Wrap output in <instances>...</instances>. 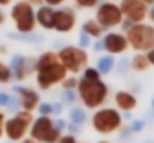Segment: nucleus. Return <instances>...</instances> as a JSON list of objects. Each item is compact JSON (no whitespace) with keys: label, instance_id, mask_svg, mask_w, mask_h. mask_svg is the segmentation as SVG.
I'll use <instances>...</instances> for the list:
<instances>
[{"label":"nucleus","instance_id":"nucleus-1","mask_svg":"<svg viewBox=\"0 0 154 143\" xmlns=\"http://www.w3.org/2000/svg\"><path fill=\"white\" fill-rule=\"evenodd\" d=\"M36 70H38V84L42 90H48L54 84L63 81L67 73L66 67L58 60V55L54 52H47L39 58Z\"/></svg>","mask_w":154,"mask_h":143},{"label":"nucleus","instance_id":"nucleus-2","mask_svg":"<svg viewBox=\"0 0 154 143\" xmlns=\"http://www.w3.org/2000/svg\"><path fill=\"white\" fill-rule=\"evenodd\" d=\"M78 90H79V97L82 103L88 109H96L106 100L108 95V88L99 79H88L82 78L78 82Z\"/></svg>","mask_w":154,"mask_h":143},{"label":"nucleus","instance_id":"nucleus-3","mask_svg":"<svg viewBox=\"0 0 154 143\" xmlns=\"http://www.w3.org/2000/svg\"><path fill=\"white\" fill-rule=\"evenodd\" d=\"M11 16L15 21V27L21 33H30L33 31L36 25V16L32 4L29 1H18L14 4L11 10Z\"/></svg>","mask_w":154,"mask_h":143},{"label":"nucleus","instance_id":"nucleus-4","mask_svg":"<svg viewBox=\"0 0 154 143\" xmlns=\"http://www.w3.org/2000/svg\"><path fill=\"white\" fill-rule=\"evenodd\" d=\"M127 42L136 51H150L154 48V27L147 24H135L127 33Z\"/></svg>","mask_w":154,"mask_h":143},{"label":"nucleus","instance_id":"nucleus-5","mask_svg":"<svg viewBox=\"0 0 154 143\" xmlns=\"http://www.w3.org/2000/svg\"><path fill=\"white\" fill-rule=\"evenodd\" d=\"M32 119H33V116H32V113H30L29 110L20 112L15 118L8 119V121L3 124V125H5V133H6L8 139L12 140V142L21 140V139L26 136L27 128H29V125L32 124Z\"/></svg>","mask_w":154,"mask_h":143},{"label":"nucleus","instance_id":"nucleus-6","mask_svg":"<svg viewBox=\"0 0 154 143\" xmlns=\"http://www.w3.org/2000/svg\"><path fill=\"white\" fill-rule=\"evenodd\" d=\"M32 137L36 142L42 143H55L60 139V130L54 127L52 121L45 115L39 119H36V122L32 127Z\"/></svg>","mask_w":154,"mask_h":143},{"label":"nucleus","instance_id":"nucleus-7","mask_svg":"<svg viewBox=\"0 0 154 143\" xmlns=\"http://www.w3.org/2000/svg\"><path fill=\"white\" fill-rule=\"evenodd\" d=\"M57 55L61 64L66 67V70L72 73H78L87 64V54L84 49H79V48L67 46L61 49Z\"/></svg>","mask_w":154,"mask_h":143},{"label":"nucleus","instance_id":"nucleus-8","mask_svg":"<svg viewBox=\"0 0 154 143\" xmlns=\"http://www.w3.org/2000/svg\"><path fill=\"white\" fill-rule=\"evenodd\" d=\"M121 124V116L114 109H102L93 116V127L103 134L115 131Z\"/></svg>","mask_w":154,"mask_h":143},{"label":"nucleus","instance_id":"nucleus-9","mask_svg":"<svg viewBox=\"0 0 154 143\" xmlns=\"http://www.w3.org/2000/svg\"><path fill=\"white\" fill-rule=\"evenodd\" d=\"M121 19H123V13L120 10V6L114 3H103L97 9L96 21L102 27H115L121 24Z\"/></svg>","mask_w":154,"mask_h":143},{"label":"nucleus","instance_id":"nucleus-10","mask_svg":"<svg viewBox=\"0 0 154 143\" xmlns=\"http://www.w3.org/2000/svg\"><path fill=\"white\" fill-rule=\"evenodd\" d=\"M120 10L126 15L132 22H142L147 16V4L141 0H123L120 4Z\"/></svg>","mask_w":154,"mask_h":143},{"label":"nucleus","instance_id":"nucleus-11","mask_svg":"<svg viewBox=\"0 0 154 143\" xmlns=\"http://www.w3.org/2000/svg\"><path fill=\"white\" fill-rule=\"evenodd\" d=\"M75 12L72 9H61L54 12V28L57 31L66 33L70 31L75 25Z\"/></svg>","mask_w":154,"mask_h":143},{"label":"nucleus","instance_id":"nucleus-12","mask_svg":"<svg viewBox=\"0 0 154 143\" xmlns=\"http://www.w3.org/2000/svg\"><path fill=\"white\" fill-rule=\"evenodd\" d=\"M127 45H129L127 39L124 36L118 34V33H109V34H106V37L103 40L105 49L108 52H111V54H121V52H124L127 49Z\"/></svg>","mask_w":154,"mask_h":143},{"label":"nucleus","instance_id":"nucleus-13","mask_svg":"<svg viewBox=\"0 0 154 143\" xmlns=\"http://www.w3.org/2000/svg\"><path fill=\"white\" fill-rule=\"evenodd\" d=\"M15 91L20 94V98H21V104L24 107V110H33L38 103H39V95L36 91L30 90V88H15Z\"/></svg>","mask_w":154,"mask_h":143},{"label":"nucleus","instance_id":"nucleus-14","mask_svg":"<svg viewBox=\"0 0 154 143\" xmlns=\"http://www.w3.org/2000/svg\"><path fill=\"white\" fill-rule=\"evenodd\" d=\"M54 12L55 10H52L51 6H41L35 16H36L38 22L42 27H45V28H54Z\"/></svg>","mask_w":154,"mask_h":143},{"label":"nucleus","instance_id":"nucleus-15","mask_svg":"<svg viewBox=\"0 0 154 143\" xmlns=\"http://www.w3.org/2000/svg\"><path fill=\"white\" fill-rule=\"evenodd\" d=\"M115 103L123 110H132V109L136 107V98L130 93H126V91L117 93V95H115Z\"/></svg>","mask_w":154,"mask_h":143},{"label":"nucleus","instance_id":"nucleus-16","mask_svg":"<svg viewBox=\"0 0 154 143\" xmlns=\"http://www.w3.org/2000/svg\"><path fill=\"white\" fill-rule=\"evenodd\" d=\"M82 28H84V33H85V34H88V36H91V37H97V36H100L103 27L97 22V21L88 19V21L84 24Z\"/></svg>","mask_w":154,"mask_h":143},{"label":"nucleus","instance_id":"nucleus-17","mask_svg":"<svg viewBox=\"0 0 154 143\" xmlns=\"http://www.w3.org/2000/svg\"><path fill=\"white\" fill-rule=\"evenodd\" d=\"M12 66H14V70H15L17 78H18L20 81H23V79L27 76V73H29V72H27V69H26V60H24V58L17 57V58L14 60Z\"/></svg>","mask_w":154,"mask_h":143},{"label":"nucleus","instance_id":"nucleus-18","mask_svg":"<svg viewBox=\"0 0 154 143\" xmlns=\"http://www.w3.org/2000/svg\"><path fill=\"white\" fill-rule=\"evenodd\" d=\"M148 66H150V63H148L147 55L139 54V55H135V57H133L132 67H133L135 70H138V72H144V70H147V69H148Z\"/></svg>","mask_w":154,"mask_h":143},{"label":"nucleus","instance_id":"nucleus-19","mask_svg":"<svg viewBox=\"0 0 154 143\" xmlns=\"http://www.w3.org/2000/svg\"><path fill=\"white\" fill-rule=\"evenodd\" d=\"M12 78V70L9 66L0 61V84H8Z\"/></svg>","mask_w":154,"mask_h":143},{"label":"nucleus","instance_id":"nucleus-20","mask_svg":"<svg viewBox=\"0 0 154 143\" xmlns=\"http://www.w3.org/2000/svg\"><path fill=\"white\" fill-rule=\"evenodd\" d=\"M112 66H114V60L111 57H103V58L99 60V70H100V73H108L112 69Z\"/></svg>","mask_w":154,"mask_h":143},{"label":"nucleus","instance_id":"nucleus-21","mask_svg":"<svg viewBox=\"0 0 154 143\" xmlns=\"http://www.w3.org/2000/svg\"><path fill=\"white\" fill-rule=\"evenodd\" d=\"M99 0H75V3L79 6V7H93L97 4Z\"/></svg>","mask_w":154,"mask_h":143},{"label":"nucleus","instance_id":"nucleus-22","mask_svg":"<svg viewBox=\"0 0 154 143\" xmlns=\"http://www.w3.org/2000/svg\"><path fill=\"white\" fill-rule=\"evenodd\" d=\"M84 78H88V79H99V78H100V72H97L96 69H87Z\"/></svg>","mask_w":154,"mask_h":143},{"label":"nucleus","instance_id":"nucleus-23","mask_svg":"<svg viewBox=\"0 0 154 143\" xmlns=\"http://www.w3.org/2000/svg\"><path fill=\"white\" fill-rule=\"evenodd\" d=\"M63 81H64V82H63V87H64V88H69V90L73 88V87L78 84L75 78H69V79H63Z\"/></svg>","mask_w":154,"mask_h":143},{"label":"nucleus","instance_id":"nucleus-24","mask_svg":"<svg viewBox=\"0 0 154 143\" xmlns=\"http://www.w3.org/2000/svg\"><path fill=\"white\" fill-rule=\"evenodd\" d=\"M72 119H73L75 122H82V121H84V115H82V112H79L78 109L73 110V113H72Z\"/></svg>","mask_w":154,"mask_h":143},{"label":"nucleus","instance_id":"nucleus-25","mask_svg":"<svg viewBox=\"0 0 154 143\" xmlns=\"http://www.w3.org/2000/svg\"><path fill=\"white\" fill-rule=\"evenodd\" d=\"M9 103V95L5 93H0V106H6Z\"/></svg>","mask_w":154,"mask_h":143},{"label":"nucleus","instance_id":"nucleus-26","mask_svg":"<svg viewBox=\"0 0 154 143\" xmlns=\"http://www.w3.org/2000/svg\"><path fill=\"white\" fill-rule=\"evenodd\" d=\"M51 110H52L51 106H50V104H47V103L41 106V113H42V115H48V113H50Z\"/></svg>","mask_w":154,"mask_h":143},{"label":"nucleus","instance_id":"nucleus-27","mask_svg":"<svg viewBox=\"0 0 154 143\" xmlns=\"http://www.w3.org/2000/svg\"><path fill=\"white\" fill-rule=\"evenodd\" d=\"M58 143H76V142H75V139L72 136H64V137L58 139Z\"/></svg>","mask_w":154,"mask_h":143},{"label":"nucleus","instance_id":"nucleus-28","mask_svg":"<svg viewBox=\"0 0 154 143\" xmlns=\"http://www.w3.org/2000/svg\"><path fill=\"white\" fill-rule=\"evenodd\" d=\"M48 6H58V4H61L64 0H44Z\"/></svg>","mask_w":154,"mask_h":143},{"label":"nucleus","instance_id":"nucleus-29","mask_svg":"<svg viewBox=\"0 0 154 143\" xmlns=\"http://www.w3.org/2000/svg\"><path fill=\"white\" fill-rule=\"evenodd\" d=\"M147 58H148V63H150V64H154V48L148 51V55H147Z\"/></svg>","mask_w":154,"mask_h":143},{"label":"nucleus","instance_id":"nucleus-30","mask_svg":"<svg viewBox=\"0 0 154 143\" xmlns=\"http://www.w3.org/2000/svg\"><path fill=\"white\" fill-rule=\"evenodd\" d=\"M81 43H82V46H85V45H88V37H87V34H82V39H81Z\"/></svg>","mask_w":154,"mask_h":143},{"label":"nucleus","instance_id":"nucleus-31","mask_svg":"<svg viewBox=\"0 0 154 143\" xmlns=\"http://www.w3.org/2000/svg\"><path fill=\"white\" fill-rule=\"evenodd\" d=\"M11 1L12 0H0V6H8V4H11Z\"/></svg>","mask_w":154,"mask_h":143},{"label":"nucleus","instance_id":"nucleus-32","mask_svg":"<svg viewBox=\"0 0 154 143\" xmlns=\"http://www.w3.org/2000/svg\"><path fill=\"white\" fill-rule=\"evenodd\" d=\"M42 1H44V0H29L30 4H41Z\"/></svg>","mask_w":154,"mask_h":143},{"label":"nucleus","instance_id":"nucleus-33","mask_svg":"<svg viewBox=\"0 0 154 143\" xmlns=\"http://www.w3.org/2000/svg\"><path fill=\"white\" fill-rule=\"evenodd\" d=\"M5 18H6V16H5V13H3V10L0 9V24H3V22H5Z\"/></svg>","mask_w":154,"mask_h":143},{"label":"nucleus","instance_id":"nucleus-34","mask_svg":"<svg viewBox=\"0 0 154 143\" xmlns=\"http://www.w3.org/2000/svg\"><path fill=\"white\" fill-rule=\"evenodd\" d=\"M3 124H5V115L0 112V127H3Z\"/></svg>","mask_w":154,"mask_h":143},{"label":"nucleus","instance_id":"nucleus-35","mask_svg":"<svg viewBox=\"0 0 154 143\" xmlns=\"http://www.w3.org/2000/svg\"><path fill=\"white\" fill-rule=\"evenodd\" d=\"M141 1L145 4H154V0H141Z\"/></svg>","mask_w":154,"mask_h":143},{"label":"nucleus","instance_id":"nucleus-36","mask_svg":"<svg viewBox=\"0 0 154 143\" xmlns=\"http://www.w3.org/2000/svg\"><path fill=\"white\" fill-rule=\"evenodd\" d=\"M21 143H36V140L32 137V139H27V140H24V142H21Z\"/></svg>","mask_w":154,"mask_h":143},{"label":"nucleus","instance_id":"nucleus-37","mask_svg":"<svg viewBox=\"0 0 154 143\" xmlns=\"http://www.w3.org/2000/svg\"><path fill=\"white\" fill-rule=\"evenodd\" d=\"M150 16H151V19L154 21V7H153V10H151V13H150Z\"/></svg>","mask_w":154,"mask_h":143},{"label":"nucleus","instance_id":"nucleus-38","mask_svg":"<svg viewBox=\"0 0 154 143\" xmlns=\"http://www.w3.org/2000/svg\"><path fill=\"white\" fill-rule=\"evenodd\" d=\"M2 136H3V128L0 127V137H2Z\"/></svg>","mask_w":154,"mask_h":143},{"label":"nucleus","instance_id":"nucleus-39","mask_svg":"<svg viewBox=\"0 0 154 143\" xmlns=\"http://www.w3.org/2000/svg\"><path fill=\"white\" fill-rule=\"evenodd\" d=\"M100 143H106V142H100Z\"/></svg>","mask_w":154,"mask_h":143}]
</instances>
